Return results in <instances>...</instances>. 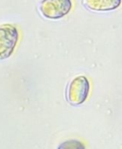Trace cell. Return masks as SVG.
<instances>
[{
  "label": "cell",
  "mask_w": 122,
  "mask_h": 149,
  "mask_svg": "<svg viewBox=\"0 0 122 149\" xmlns=\"http://www.w3.org/2000/svg\"><path fill=\"white\" fill-rule=\"evenodd\" d=\"M90 93V82L86 76L75 77L68 85L66 98L68 102L73 106L83 104L88 98Z\"/></svg>",
  "instance_id": "1"
},
{
  "label": "cell",
  "mask_w": 122,
  "mask_h": 149,
  "mask_svg": "<svg viewBox=\"0 0 122 149\" xmlns=\"http://www.w3.org/2000/svg\"><path fill=\"white\" fill-rule=\"evenodd\" d=\"M73 8L72 0H42L39 10L49 19H59L67 15Z\"/></svg>",
  "instance_id": "2"
},
{
  "label": "cell",
  "mask_w": 122,
  "mask_h": 149,
  "mask_svg": "<svg viewBox=\"0 0 122 149\" xmlns=\"http://www.w3.org/2000/svg\"><path fill=\"white\" fill-rule=\"evenodd\" d=\"M19 38L16 26L5 24L0 26V59L9 58L13 52Z\"/></svg>",
  "instance_id": "3"
},
{
  "label": "cell",
  "mask_w": 122,
  "mask_h": 149,
  "mask_svg": "<svg viewBox=\"0 0 122 149\" xmlns=\"http://www.w3.org/2000/svg\"><path fill=\"white\" fill-rule=\"evenodd\" d=\"M122 0H84V5L93 11H110L116 10L121 4Z\"/></svg>",
  "instance_id": "4"
},
{
  "label": "cell",
  "mask_w": 122,
  "mask_h": 149,
  "mask_svg": "<svg viewBox=\"0 0 122 149\" xmlns=\"http://www.w3.org/2000/svg\"><path fill=\"white\" fill-rule=\"evenodd\" d=\"M57 149H86V145L79 140H68L62 142Z\"/></svg>",
  "instance_id": "5"
}]
</instances>
